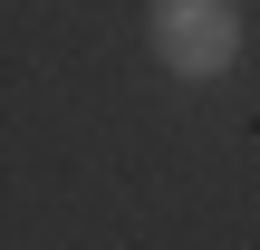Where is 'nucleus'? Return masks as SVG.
<instances>
[{"mask_svg": "<svg viewBox=\"0 0 260 250\" xmlns=\"http://www.w3.org/2000/svg\"><path fill=\"white\" fill-rule=\"evenodd\" d=\"M145 39H154V58H164L174 77L212 87V77H232V58H241V10H232V0H154Z\"/></svg>", "mask_w": 260, "mask_h": 250, "instance_id": "obj_1", "label": "nucleus"}]
</instances>
